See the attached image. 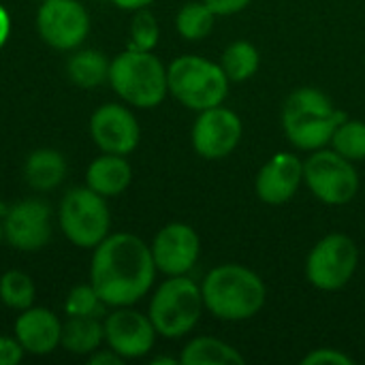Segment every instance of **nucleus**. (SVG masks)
<instances>
[{
	"instance_id": "obj_11",
	"label": "nucleus",
	"mask_w": 365,
	"mask_h": 365,
	"mask_svg": "<svg viewBox=\"0 0 365 365\" xmlns=\"http://www.w3.org/2000/svg\"><path fill=\"white\" fill-rule=\"evenodd\" d=\"M244 135V124L242 118L218 105L199 111L195 124H192V148L201 158L207 160H220L227 158L242 141Z\"/></svg>"
},
{
	"instance_id": "obj_26",
	"label": "nucleus",
	"mask_w": 365,
	"mask_h": 365,
	"mask_svg": "<svg viewBox=\"0 0 365 365\" xmlns=\"http://www.w3.org/2000/svg\"><path fill=\"white\" fill-rule=\"evenodd\" d=\"M331 148L349 160H365V122L361 120H344L338 124Z\"/></svg>"
},
{
	"instance_id": "obj_24",
	"label": "nucleus",
	"mask_w": 365,
	"mask_h": 365,
	"mask_svg": "<svg viewBox=\"0 0 365 365\" xmlns=\"http://www.w3.org/2000/svg\"><path fill=\"white\" fill-rule=\"evenodd\" d=\"M214 11L201 2H186L175 15V28L182 38L186 41H201L212 34L214 30Z\"/></svg>"
},
{
	"instance_id": "obj_27",
	"label": "nucleus",
	"mask_w": 365,
	"mask_h": 365,
	"mask_svg": "<svg viewBox=\"0 0 365 365\" xmlns=\"http://www.w3.org/2000/svg\"><path fill=\"white\" fill-rule=\"evenodd\" d=\"M158 38H160V28H158L156 15L148 9L135 11L130 19V45L128 47L139 49V51H152Z\"/></svg>"
},
{
	"instance_id": "obj_18",
	"label": "nucleus",
	"mask_w": 365,
	"mask_h": 365,
	"mask_svg": "<svg viewBox=\"0 0 365 365\" xmlns=\"http://www.w3.org/2000/svg\"><path fill=\"white\" fill-rule=\"evenodd\" d=\"M88 188L107 197L122 195L133 182V169L128 160L120 154H103L94 158L86 173Z\"/></svg>"
},
{
	"instance_id": "obj_32",
	"label": "nucleus",
	"mask_w": 365,
	"mask_h": 365,
	"mask_svg": "<svg viewBox=\"0 0 365 365\" xmlns=\"http://www.w3.org/2000/svg\"><path fill=\"white\" fill-rule=\"evenodd\" d=\"M122 357L115 353V351H111V349H107V351H94L92 353V357H90V364L92 365H122Z\"/></svg>"
},
{
	"instance_id": "obj_20",
	"label": "nucleus",
	"mask_w": 365,
	"mask_h": 365,
	"mask_svg": "<svg viewBox=\"0 0 365 365\" xmlns=\"http://www.w3.org/2000/svg\"><path fill=\"white\" fill-rule=\"evenodd\" d=\"M180 364L184 365H242L246 364V357L231 346L225 340L212 338V336H201L190 340L182 355Z\"/></svg>"
},
{
	"instance_id": "obj_34",
	"label": "nucleus",
	"mask_w": 365,
	"mask_h": 365,
	"mask_svg": "<svg viewBox=\"0 0 365 365\" xmlns=\"http://www.w3.org/2000/svg\"><path fill=\"white\" fill-rule=\"evenodd\" d=\"M115 6L124 9V11H139V9H145L150 6L154 0H111Z\"/></svg>"
},
{
	"instance_id": "obj_36",
	"label": "nucleus",
	"mask_w": 365,
	"mask_h": 365,
	"mask_svg": "<svg viewBox=\"0 0 365 365\" xmlns=\"http://www.w3.org/2000/svg\"><path fill=\"white\" fill-rule=\"evenodd\" d=\"M4 240V231H2V222H0V242Z\"/></svg>"
},
{
	"instance_id": "obj_13",
	"label": "nucleus",
	"mask_w": 365,
	"mask_h": 365,
	"mask_svg": "<svg viewBox=\"0 0 365 365\" xmlns=\"http://www.w3.org/2000/svg\"><path fill=\"white\" fill-rule=\"evenodd\" d=\"M105 342L122 359L145 357L156 342V327L150 317L122 306L105 319Z\"/></svg>"
},
{
	"instance_id": "obj_14",
	"label": "nucleus",
	"mask_w": 365,
	"mask_h": 365,
	"mask_svg": "<svg viewBox=\"0 0 365 365\" xmlns=\"http://www.w3.org/2000/svg\"><path fill=\"white\" fill-rule=\"evenodd\" d=\"M90 135L105 154L128 156L139 145L141 128L130 109L118 103H107L92 113Z\"/></svg>"
},
{
	"instance_id": "obj_15",
	"label": "nucleus",
	"mask_w": 365,
	"mask_h": 365,
	"mask_svg": "<svg viewBox=\"0 0 365 365\" xmlns=\"http://www.w3.org/2000/svg\"><path fill=\"white\" fill-rule=\"evenodd\" d=\"M2 231L13 248L24 252L41 250L51 237L49 207L38 199L19 201L4 212Z\"/></svg>"
},
{
	"instance_id": "obj_25",
	"label": "nucleus",
	"mask_w": 365,
	"mask_h": 365,
	"mask_svg": "<svg viewBox=\"0 0 365 365\" xmlns=\"http://www.w3.org/2000/svg\"><path fill=\"white\" fill-rule=\"evenodd\" d=\"M0 299L6 308L26 310L34 302V282L28 274L11 269L0 278Z\"/></svg>"
},
{
	"instance_id": "obj_31",
	"label": "nucleus",
	"mask_w": 365,
	"mask_h": 365,
	"mask_svg": "<svg viewBox=\"0 0 365 365\" xmlns=\"http://www.w3.org/2000/svg\"><path fill=\"white\" fill-rule=\"evenodd\" d=\"M212 11L214 15H235V13H242L252 0H203Z\"/></svg>"
},
{
	"instance_id": "obj_1",
	"label": "nucleus",
	"mask_w": 365,
	"mask_h": 365,
	"mask_svg": "<svg viewBox=\"0 0 365 365\" xmlns=\"http://www.w3.org/2000/svg\"><path fill=\"white\" fill-rule=\"evenodd\" d=\"M156 263L152 248L133 233L107 235L92 255L90 282L98 297L111 306H133L154 284Z\"/></svg>"
},
{
	"instance_id": "obj_17",
	"label": "nucleus",
	"mask_w": 365,
	"mask_h": 365,
	"mask_svg": "<svg viewBox=\"0 0 365 365\" xmlns=\"http://www.w3.org/2000/svg\"><path fill=\"white\" fill-rule=\"evenodd\" d=\"M15 338L26 353L49 355L60 346L62 323L47 308H26L15 321Z\"/></svg>"
},
{
	"instance_id": "obj_6",
	"label": "nucleus",
	"mask_w": 365,
	"mask_h": 365,
	"mask_svg": "<svg viewBox=\"0 0 365 365\" xmlns=\"http://www.w3.org/2000/svg\"><path fill=\"white\" fill-rule=\"evenodd\" d=\"M203 308V293L195 280L188 276H169V280L156 289L148 317L158 336L178 340L197 327Z\"/></svg>"
},
{
	"instance_id": "obj_4",
	"label": "nucleus",
	"mask_w": 365,
	"mask_h": 365,
	"mask_svg": "<svg viewBox=\"0 0 365 365\" xmlns=\"http://www.w3.org/2000/svg\"><path fill=\"white\" fill-rule=\"evenodd\" d=\"M109 83L122 101L139 109H152L169 94L167 66L160 58L130 47L111 60Z\"/></svg>"
},
{
	"instance_id": "obj_22",
	"label": "nucleus",
	"mask_w": 365,
	"mask_h": 365,
	"mask_svg": "<svg viewBox=\"0 0 365 365\" xmlns=\"http://www.w3.org/2000/svg\"><path fill=\"white\" fill-rule=\"evenodd\" d=\"M109 60L96 49H79L66 62L68 79L79 88H96L109 81Z\"/></svg>"
},
{
	"instance_id": "obj_3",
	"label": "nucleus",
	"mask_w": 365,
	"mask_h": 365,
	"mask_svg": "<svg viewBox=\"0 0 365 365\" xmlns=\"http://www.w3.org/2000/svg\"><path fill=\"white\" fill-rule=\"evenodd\" d=\"M346 115L338 111L331 98L319 88H297L293 90L282 107V128L287 139L306 152H314L325 148L338 124L344 122Z\"/></svg>"
},
{
	"instance_id": "obj_29",
	"label": "nucleus",
	"mask_w": 365,
	"mask_h": 365,
	"mask_svg": "<svg viewBox=\"0 0 365 365\" xmlns=\"http://www.w3.org/2000/svg\"><path fill=\"white\" fill-rule=\"evenodd\" d=\"M353 365L355 359L346 353H342L340 349H317L310 351L304 359L302 365Z\"/></svg>"
},
{
	"instance_id": "obj_12",
	"label": "nucleus",
	"mask_w": 365,
	"mask_h": 365,
	"mask_svg": "<svg viewBox=\"0 0 365 365\" xmlns=\"http://www.w3.org/2000/svg\"><path fill=\"white\" fill-rule=\"evenodd\" d=\"M150 248L158 272L165 276H186L199 261L201 240L190 225L169 222L156 233Z\"/></svg>"
},
{
	"instance_id": "obj_19",
	"label": "nucleus",
	"mask_w": 365,
	"mask_h": 365,
	"mask_svg": "<svg viewBox=\"0 0 365 365\" xmlns=\"http://www.w3.org/2000/svg\"><path fill=\"white\" fill-rule=\"evenodd\" d=\"M66 175V160L60 152L43 148L32 152L24 165L26 184L34 190H51Z\"/></svg>"
},
{
	"instance_id": "obj_10",
	"label": "nucleus",
	"mask_w": 365,
	"mask_h": 365,
	"mask_svg": "<svg viewBox=\"0 0 365 365\" xmlns=\"http://www.w3.org/2000/svg\"><path fill=\"white\" fill-rule=\"evenodd\" d=\"M41 38L60 51L75 49L90 32V15L77 0H45L36 13Z\"/></svg>"
},
{
	"instance_id": "obj_28",
	"label": "nucleus",
	"mask_w": 365,
	"mask_h": 365,
	"mask_svg": "<svg viewBox=\"0 0 365 365\" xmlns=\"http://www.w3.org/2000/svg\"><path fill=\"white\" fill-rule=\"evenodd\" d=\"M105 302L98 297L96 289L90 284H77L71 289L66 302H64V312L66 317H101L105 312Z\"/></svg>"
},
{
	"instance_id": "obj_21",
	"label": "nucleus",
	"mask_w": 365,
	"mask_h": 365,
	"mask_svg": "<svg viewBox=\"0 0 365 365\" xmlns=\"http://www.w3.org/2000/svg\"><path fill=\"white\" fill-rule=\"evenodd\" d=\"M105 340V325L98 317H68L62 325L60 344L73 355H92Z\"/></svg>"
},
{
	"instance_id": "obj_7",
	"label": "nucleus",
	"mask_w": 365,
	"mask_h": 365,
	"mask_svg": "<svg viewBox=\"0 0 365 365\" xmlns=\"http://www.w3.org/2000/svg\"><path fill=\"white\" fill-rule=\"evenodd\" d=\"M60 229L79 248H96L111 227L109 207L103 195L92 188H73L60 203Z\"/></svg>"
},
{
	"instance_id": "obj_33",
	"label": "nucleus",
	"mask_w": 365,
	"mask_h": 365,
	"mask_svg": "<svg viewBox=\"0 0 365 365\" xmlns=\"http://www.w3.org/2000/svg\"><path fill=\"white\" fill-rule=\"evenodd\" d=\"M9 34H11V17H9L6 9L0 4V49L4 47Z\"/></svg>"
},
{
	"instance_id": "obj_16",
	"label": "nucleus",
	"mask_w": 365,
	"mask_h": 365,
	"mask_svg": "<svg viewBox=\"0 0 365 365\" xmlns=\"http://www.w3.org/2000/svg\"><path fill=\"white\" fill-rule=\"evenodd\" d=\"M302 182H304V163L291 152H280L259 169L255 180V190L263 203L284 205L297 195Z\"/></svg>"
},
{
	"instance_id": "obj_37",
	"label": "nucleus",
	"mask_w": 365,
	"mask_h": 365,
	"mask_svg": "<svg viewBox=\"0 0 365 365\" xmlns=\"http://www.w3.org/2000/svg\"><path fill=\"white\" fill-rule=\"evenodd\" d=\"M38 2H45V0H38Z\"/></svg>"
},
{
	"instance_id": "obj_30",
	"label": "nucleus",
	"mask_w": 365,
	"mask_h": 365,
	"mask_svg": "<svg viewBox=\"0 0 365 365\" xmlns=\"http://www.w3.org/2000/svg\"><path fill=\"white\" fill-rule=\"evenodd\" d=\"M24 353L17 338H0V365H17L24 359Z\"/></svg>"
},
{
	"instance_id": "obj_23",
	"label": "nucleus",
	"mask_w": 365,
	"mask_h": 365,
	"mask_svg": "<svg viewBox=\"0 0 365 365\" xmlns=\"http://www.w3.org/2000/svg\"><path fill=\"white\" fill-rule=\"evenodd\" d=\"M220 66L229 81H246L257 75L261 66V53L250 41H235L231 43L222 56H220Z\"/></svg>"
},
{
	"instance_id": "obj_8",
	"label": "nucleus",
	"mask_w": 365,
	"mask_h": 365,
	"mask_svg": "<svg viewBox=\"0 0 365 365\" xmlns=\"http://www.w3.org/2000/svg\"><path fill=\"white\" fill-rule=\"evenodd\" d=\"M304 182L325 205H346L359 192V173L353 160L331 150H314L304 163Z\"/></svg>"
},
{
	"instance_id": "obj_5",
	"label": "nucleus",
	"mask_w": 365,
	"mask_h": 365,
	"mask_svg": "<svg viewBox=\"0 0 365 365\" xmlns=\"http://www.w3.org/2000/svg\"><path fill=\"white\" fill-rule=\"evenodd\" d=\"M169 94L192 111H203L225 103L229 77L222 66L201 56H180L167 68Z\"/></svg>"
},
{
	"instance_id": "obj_35",
	"label": "nucleus",
	"mask_w": 365,
	"mask_h": 365,
	"mask_svg": "<svg viewBox=\"0 0 365 365\" xmlns=\"http://www.w3.org/2000/svg\"><path fill=\"white\" fill-rule=\"evenodd\" d=\"M152 364H154V365H158V364L175 365V364H178V359H171V357H156V359H152Z\"/></svg>"
},
{
	"instance_id": "obj_2",
	"label": "nucleus",
	"mask_w": 365,
	"mask_h": 365,
	"mask_svg": "<svg viewBox=\"0 0 365 365\" xmlns=\"http://www.w3.org/2000/svg\"><path fill=\"white\" fill-rule=\"evenodd\" d=\"M201 293L205 310L212 312V317L229 323L257 317L267 299L263 278L240 263H222L214 267L203 278Z\"/></svg>"
},
{
	"instance_id": "obj_9",
	"label": "nucleus",
	"mask_w": 365,
	"mask_h": 365,
	"mask_svg": "<svg viewBox=\"0 0 365 365\" xmlns=\"http://www.w3.org/2000/svg\"><path fill=\"white\" fill-rule=\"evenodd\" d=\"M359 265V248L346 233H329L314 244L306 259V278L319 291L344 289Z\"/></svg>"
}]
</instances>
